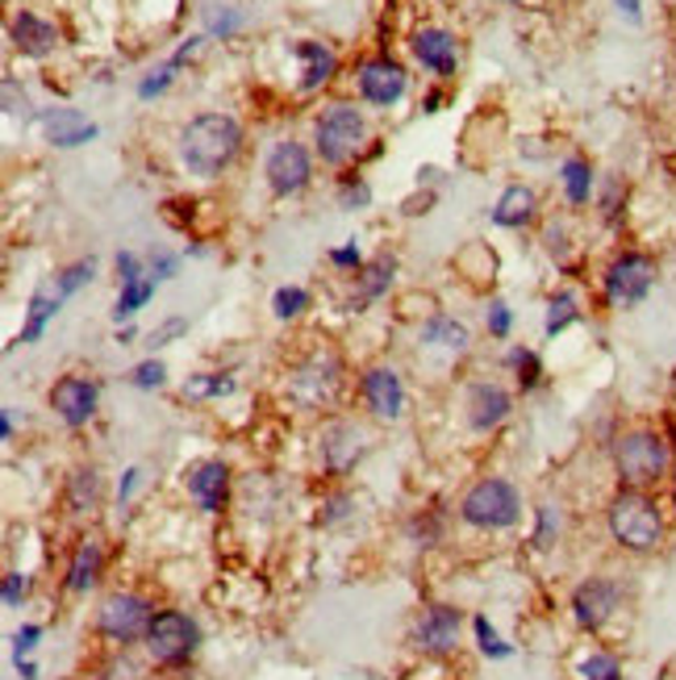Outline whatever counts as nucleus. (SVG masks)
<instances>
[{"label":"nucleus","mask_w":676,"mask_h":680,"mask_svg":"<svg viewBox=\"0 0 676 680\" xmlns=\"http://www.w3.org/2000/svg\"><path fill=\"white\" fill-rule=\"evenodd\" d=\"M460 626H464V614L455 605H426L422 618L413 623V647L422 656H451L460 647Z\"/></svg>","instance_id":"9b49d317"},{"label":"nucleus","mask_w":676,"mask_h":680,"mask_svg":"<svg viewBox=\"0 0 676 680\" xmlns=\"http://www.w3.org/2000/svg\"><path fill=\"white\" fill-rule=\"evenodd\" d=\"M506 363L514 368V376H518V384H522V393H530V389L543 384V360H539L530 347H514V351L506 355Z\"/></svg>","instance_id":"473e14b6"},{"label":"nucleus","mask_w":676,"mask_h":680,"mask_svg":"<svg viewBox=\"0 0 676 680\" xmlns=\"http://www.w3.org/2000/svg\"><path fill=\"white\" fill-rule=\"evenodd\" d=\"M293 55L300 59V93H318V88H326L338 76V55L326 42L300 39L293 46Z\"/></svg>","instance_id":"4be33fe9"},{"label":"nucleus","mask_w":676,"mask_h":680,"mask_svg":"<svg viewBox=\"0 0 676 680\" xmlns=\"http://www.w3.org/2000/svg\"><path fill=\"white\" fill-rule=\"evenodd\" d=\"M225 393H234V376L230 372H197V376L184 380V397L192 401H213L225 397Z\"/></svg>","instance_id":"2f4dec72"},{"label":"nucleus","mask_w":676,"mask_h":680,"mask_svg":"<svg viewBox=\"0 0 676 680\" xmlns=\"http://www.w3.org/2000/svg\"><path fill=\"white\" fill-rule=\"evenodd\" d=\"M363 447H368V438H363V431L359 426H351V422H335V426H326L321 431V468L326 472H351L359 464V455H363Z\"/></svg>","instance_id":"a211bd4d"},{"label":"nucleus","mask_w":676,"mask_h":680,"mask_svg":"<svg viewBox=\"0 0 676 680\" xmlns=\"http://www.w3.org/2000/svg\"><path fill=\"white\" fill-rule=\"evenodd\" d=\"M356 88L376 109H393L410 88V72L393 55H372L356 67Z\"/></svg>","instance_id":"9d476101"},{"label":"nucleus","mask_w":676,"mask_h":680,"mask_svg":"<svg viewBox=\"0 0 676 680\" xmlns=\"http://www.w3.org/2000/svg\"><path fill=\"white\" fill-rule=\"evenodd\" d=\"M485 321H488V334H493V339H509V330H514V314H509L506 301H488Z\"/></svg>","instance_id":"a18cd8bd"},{"label":"nucleus","mask_w":676,"mask_h":680,"mask_svg":"<svg viewBox=\"0 0 676 680\" xmlns=\"http://www.w3.org/2000/svg\"><path fill=\"white\" fill-rule=\"evenodd\" d=\"M0 435L13 438V414H9V410H0Z\"/></svg>","instance_id":"bf43d9fd"},{"label":"nucleus","mask_w":676,"mask_h":680,"mask_svg":"<svg viewBox=\"0 0 676 680\" xmlns=\"http://www.w3.org/2000/svg\"><path fill=\"white\" fill-rule=\"evenodd\" d=\"M472 630H476V642H480V651H485L488 660H509V656H514V647L501 642V635L488 626L485 614H476V618H472Z\"/></svg>","instance_id":"4c0bfd02"},{"label":"nucleus","mask_w":676,"mask_h":680,"mask_svg":"<svg viewBox=\"0 0 676 680\" xmlns=\"http://www.w3.org/2000/svg\"><path fill=\"white\" fill-rule=\"evenodd\" d=\"M560 184L568 205H589L593 201V189H598V176H593V163L584 155H572L560 163Z\"/></svg>","instance_id":"a878e982"},{"label":"nucleus","mask_w":676,"mask_h":680,"mask_svg":"<svg viewBox=\"0 0 676 680\" xmlns=\"http://www.w3.org/2000/svg\"><path fill=\"white\" fill-rule=\"evenodd\" d=\"M619 192H622V184L619 180H610V189H605V217H610V222L619 217Z\"/></svg>","instance_id":"4d7b16f0"},{"label":"nucleus","mask_w":676,"mask_h":680,"mask_svg":"<svg viewBox=\"0 0 676 680\" xmlns=\"http://www.w3.org/2000/svg\"><path fill=\"white\" fill-rule=\"evenodd\" d=\"M38 126H42V138L59 147V151H75V147H88L96 134V121L72 109V105H51V109H42L38 114Z\"/></svg>","instance_id":"f8f14e48"},{"label":"nucleus","mask_w":676,"mask_h":680,"mask_svg":"<svg viewBox=\"0 0 676 680\" xmlns=\"http://www.w3.org/2000/svg\"><path fill=\"white\" fill-rule=\"evenodd\" d=\"M413 59L434 72L439 79H451L455 76V67H460V46H455V34L443 30V25H426V30H418L410 42Z\"/></svg>","instance_id":"f3484780"},{"label":"nucleus","mask_w":676,"mask_h":680,"mask_svg":"<svg viewBox=\"0 0 676 680\" xmlns=\"http://www.w3.org/2000/svg\"><path fill=\"white\" fill-rule=\"evenodd\" d=\"M25 576H21V572H9V576H4V605H9V609H18L21 602H25Z\"/></svg>","instance_id":"3c124183"},{"label":"nucleus","mask_w":676,"mask_h":680,"mask_svg":"<svg viewBox=\"0 0 676 680\" xmlns=\"http://www.w3.org/2000/svg\"><path fill=\"white\" fill-rule=\"evenodd\" d=\"M543 243H547V251H551L556 259H560V255H568V234H563V226H547Z\"/></svg>","instance_id":"603ef678"},{"label":"nucleus","mask_w":676,"mask_h":680,"mask_svg":"<svg viewBox=\"0 0 676 680\" xmlns=\"http://www.w3.org/2000/svg\"><path fill=\"white\" fill-rule=\"evenodd\" d=\"M138 485H142V472H138V468H130V472L122 476V485H117V501L126 506V501H130V497H134V489H138Z\"/></svg>","instance_id":"5fc2aeb1"},{"label":"nucleus","mask_w":676,"mask_h":680,"mask_svg":"<svg viewBox=\"0 0 676 680\" xmlns=\"http://www.w3.org/2000/svg\"><path fill=\"white\" fill-rule=\"evenodd\" d=\"M652 288H656V259L643 251H622L601 276V293L614 309H635L647 301Z\"/></svg>","instance_id":"0eeeda50"},{"label":"nucleus","mask_w":676,"mask_h":680,"mask_svg":"<svg viewBox=\"0 0 676 680\" xmlns=\"http://www.w3.org/2000/svg\"><path fill=\"white\" fill-rule=\"evenodd\" d=\"M67 510L75 513V518H84V513H93L96 506H101V472L96 468H75L72 476H67Z\"/></svg>","instance_id":"cd10ccee"},{"label":"nucleus","mask_w":676,"mask_h":680,"mask_svg":"<svg viewBox=\"0 0 676 680\" xmlns=\"http://www.w3.org/2000/svg\"><path fill=\"white\" fill-rule=\"evenodd\" d=\"M93 276H96V259H80V264L63 267V272L55 276L59 297H63V301H67V297H75L84 284H93Z\"/></svg>","instance_id":"e433bc0d"},{"label":"nucleus","mask_w":676,"mask_h":680,"mask_svg":"<svg viewBox=\"0 0 676 680\" xmlns=\"http://www.w3.org/2000/svg\"><path fill=\"white\" fill-rule=\"evenodd\" d=\"M368 142V117L359 114L356 105L338 100L330 109H321V117L314 121V151L326 168H342L351 163Z\"/></svg>","instance_id":"20e7f679"},{"label":"nucleus","mask_w":676,"mask_h":680,"mask_svg":"<svg viewBox=\"0 0 676 680\" xmlns=\"http://www.w3.org/2000/svg\"><path fill=\"white\" fill-rule=\"evenodd\" d=\"M514 414V397H509L501 384H493V380H480V384H472L468 389V422L472 431H497L506 417Z\"/></svg>","instance_id":"aec40b11"},{"label":"nucleus","mask_w":676,"mask_h":680,"mask_svg":"<svg viewBox=\"0 0 676 680\" xmlns=\"http://www.w3.org/2000/svg\"><path fill=\"white\" fill-rule=\"evenodd\" d=\"M101 564H105V548H101V539L88 534V539H80V548H75L72 564H67V593H88L96 585V576H101Z\"/></svg>","instance_id":"393cba45"},{"label":"nucleus","mask_w":676,"mask_h":680,"mask_svg":"<svg viewBox=\"0 0 676 680\" xmlns=\"http://www.w3.org/2000/svg\"><path fill=\"white\" fill-rule=\"evenodd\" d=\"M556 534H560V513L556 506H539V530H535V548L543 551L556 543Z\"/></svg>","instance_id":"49530a36"},{"label":"nucleus","mask_w":676,"mask_h":680,"mask_svg":"<svg viewBox=\"0 0 676 680\" xmlns=\"http://www.w3.org/2000/svg\"><path fill=\"white\" fill-rule=\"evenodd\" d=\"M201 647V626L180 609H159L147 626V656L163 668H180L197 656Z\"/></svg>","instance_id":"423d86ee"},{"label":"nucleus","mask_w":676,"mask_h":680,"mask_svg":"<svg viewBox=\"0 0 676 680\" xmlns=\"http://www.w3.org/2000/svg\"><path fill=\"white\" fill-rule=\"evenodd\" d=\"M622 602V588L605 576H589L577 593H572V618L584 626V630H601V626L614 618V609Z\"/></svg>","instance_id":"4468645a"},{"label":"nucleus","mask_w":676,"mask_h":680,"mask_svg":"<svg viewBox=\"0 0 676 680\" xmlns=\"http://www.w3.org/2000/svg\"><path fill=\"white\" fill-rule=\"evenodd\" d=\"M506 4H526V0H506Z\"/></svg>","instance_id":"e2e57ef3"},{"label":"nucleus","mask_w":676,"mask_h":680,"mask_svg":"<svg viewBox=\"0 0 676 680\" xmlns=\"http://www.w3.org/2000/svg\"><path fill=\"white\" fill-rule=\"evenodd\" d=\"M338 376H342V363L335 355H314V360L293 372V397L305 405H326L335 397Z\"/></svg>","instance_id":"6ab92c4d"},{"label":"nucleus","mask_w":676,"mask_h":680,"mask_svg":"<svg viewBox=\"0 0 676 680\" xmlns=\"http://www.w3.org/2000/svg\"><path fill=\"white\" fill-rule=\"evenodd\" d=\"M130 384L134 389H142V393H150V389H163L168 384V368H163V360H142L138 368L130 372Z\"/></svg>","instance_id":"ea45409f"},{"label":"nucleus","mask_w":676,"mask_h":680,"mask_svg":"<svg viewBox=\"0 0 676 680\" xmlns=\"http://www.w3.org/2000/svg\"><path fill=\"white\" fill-rule=\"evenodd\" d=\"M581 680H622V663L610 651H593L581 660Z\"/></svg>","instance_id":"58836bf2"},{"label":"nucleus","mask_w":676,"mask_h":680,"mask_svg":"<svg viewBox=\"0 0 676 680\" xmlns=\"http://www.w3.org/2000/svg\"><path fill=\"white\" fill-rule=\"evenodd\" d=\"M155 288H159V280H155L150 272L138 284H126V288L117 293V305H113V321H117V326L134 321V314H138V309H142L150 297H155Z\"/></svg>","instance_id":"c756f323"},{"label":"nucleus","mask_w":676,"mask_h":680,"mask_svg":"<svg viewBox=\"0 0 676 680\" xmlns=\"http://www.w3.org/2000/svg\"><path fill=\"white\" fill-rule=\"evenodd\" d=\"M225 492H230V468L222 459H205L188 472V497L201 506V513H222Z\"/></svg>","instance_id":"412c9836"},{"label":"nucleus","mask_w":676,"mask_h":680,"mask_svg":"<svg viewBox=\"0 0 676 680\" xmlns=\"http://www.w3.org/2000/svg\"><path fill=\"white\" fill-rule=\"evenodd\" d=\"M539 217V196L530 184H509L501 196H497V205H493V226L501 230H522L530 226Z\"/></svg>","instance_id":"b1692460"},{"label":"nucleus","mask_w":676,"mask_h":680,"mask_svg":"<svg viewBox=\"0 0 676 680\" xmlns=\"http://www.w3.org/2000/svg\"><path fill=\"white\" fill-rule=\"evenodd\" d=\"M359 397H363V405L380 422H397V417L405 414V384H401L393 368H368L359 376Z\"/></svg>","instance_id":"ddd939ff"},{"label":"nucleus","mask_w":676,"mask_h":680,"mask_svg":"<svg viewBox=\"0 0 676 680\" xmlns=\"http://www.w3.org/2000/svg\"><path fill=\"white\" fill-rule=\"evenodd\" d=\"M155 618V609H150L147 597H138V593H113L101 602L96 609V630L113 642H134V639H147V626Z\"/></svg>","instance_id":"6e6552de"},{"label":"nucleus","mask_w":676,"mask_h":680,"mask_svg":"<svg viewBox=\"0 0 676 680\" xmlns=\"http://www.w3.org/2000/svg\"><path fill=\"white\" fill-rule=\"evenodd\" d=\"M673 480H676V426H673Z\"/></svg>","instance_id":"680f3d73"},{"label":"nucleus","mask_w":676,"mask_h":680,"mask_svg":"<svg viewBox=\"0 0 676 680\" xmlns=\"http://www.w3.org/2000/svg\"><path fill=\"white\" fill-rule=\"evenodd\" d=\"M96 401H101V389H96L88 376H63L55 380V389H51V405H55V414L80 431V426H88L96 417Z\"/></svg>","instance_id":"2eb2a0df"},{"label":"nucleus","mask_w":676,"mask_h":680,"mask_svg":"<svg viewBox=\"0 0 676 680\" xmlns=\"http://www.w3.org/2000/svg\"><path fill=\"white\" fill-rule=\"evenodd\" d=\"M188 334V318H168L163 326H155L147 334V347H150V355L159 351V347H168V342H176V339H184Z\"/></svg>","instance_id":"37998d69"},{"label":"nucleus","mask_w":676,"mask_h":680,"mask_svg":"<svg viewBox=\"0 0 676 680\" xmlns=\"http://www.w3.org/2000/svg\"><path fill=\"white\" fill-rule=\"evenodd\" d=\"M422 342L447 347V351H468V326L447 318V314H431L426 326H422Z\"/></svg>","instance_id":"c85d7f7f"},{"label":"nucleus","mask_w":676,"mask_h":680,"mask_svg":"<svg viewBox=\"0 0 676 680\" xmlns=\"http://www.w3.org/2000/svg\"><path fill=\"white\" fill-rule=\"evenodd\" d=\"M393 272H397L393 255H380L376 264L359 267V293L351 297V309H363V305L380 301V297L389 293V284H393Z\"/></svg>","instance_id":"bb28decb"},{"label":"nucleus","mask_w":676,"mask_h":680,"mask_svg":"<svg viewBox=\"0 0 676 680\" xmlns=\"http://www.w3.org/2000/svg\"><path fill=\"white\" fill-rule=\"evenodd\" d=\"M347 510H351V497H330V501H326V513H321V522L330 527V522H338V518H347Z\"/></svg>","instance_id":"864d4df0"},{"label":"nucleus","mask_w":676,"mask_h":680,"mask_svg":"<svg viewBox=\"0 0 676 680\" xmlns=\"http://www.w3.org/2000/svg\"><path fill=\"white\" fill-rule=\"evenodd\" d=\"M243 30V13L239 9H230V4H213L205 13V34L209 39H234Z\"/></svg>","instance_id":"f704fd0d"},{"label":"nucleus","mask_w":676,"mask_h":680,"mask_svg":"<svg viewBox=\"0 0 676 680\" xmlns=\"http://www.w3.org/2000/svg\"><path fill=\"white\" fill-rule=\"evenodd\" d=\"M18 668H21V680H38V668H34V660H21Z\"/></svg>","instance_id":"052dcab7"},{"label":"nucleus","mask_w":676,"mask_h":680,"mask_svg":"<svg viewBox=\"0 0 676 680\" xmlns=\"http://www.w3.org/2000/svg\"><path fill=\"white\" fill-rule=\"evenodd\" d=\"M460 518L476 530H509L518 527L522 518V497L518 489L501 480V476H488V480H476L464 501H460Z\"/></svg>","instance_id":"39448f33"},{"label":"nucleus","mask_w":676,"mask_h":680,"mask_svg":"<svg viewBox=\"0 0 676 680\" xmlns=\"http://www.w3.org/2000/svg\"><path fill=\"white\" fill-rule=\"evenodd\" d=\"M330 264L342 267V272H359V267H363V251H359L356 243H342L330 251Z\"/></svg>","instance_id":"8fccbe9b"},{"label":"nucleus","mask_w":676,"mask_h":680,"mask_svg":"<svg viewBox=\"0 0 676 680\" xmlns=\"http://www.w3.org/2000/svg\"><path fill=\"white\" fill-rule=\"evenodd\" d=\"M614 468L626 489H652L673 468V451L656 431H626L614 443Z\"/></svg>","instance_id":"7ed1b4c3"},{"label":"nucleus","mask_w":676,"mask_h":680,"mask_svg":"<svg viewBox=\"0 0 676 680\" xmlns=\"http://www.w3.org/2000/svg\"><path fill=\"white\" fill-rule=\"evenodd\" d=\"M176 72H180V63H171V59H163L155 72H147V76L138 79V100H155V96H163L176 84Z\"/></svg>","instance_id":"c9c22d12"},{"label":"nucleus","mask_w":676,"mask_h":680,"mask_svg":"<svg viewBox=\"0 0 676 680\" xmlns=\"http://www.w3.org/2000/svg\"><path fill=\"white\" fill-rule=\"evenodd\" d=\"M610 534L614 543L635 555H647L664 543V518H659L656 501L643 489H622L610 501Z\"/></svg>","instance_id":"f03ea898"},{"label":"nucleus","mask_w":676,"mask_h":680,"mask_svg":"<svg viewBox=\"0 0 676 680\" xmlns=\"http://www.w3.org/2000/svg\"><path fill=\"white\" fill-rule=\"evenodd\" d=\"M309 309V293L300 288V284H281L276 293H272V314L281 321H293V318H300Z\"/></svg>","instance_id":"72a5a7b5"},{"label":"nucleus","mask_w":676,"mask_h":680,"mask_svg":"<svg viewBox=\"0 0 676 680\" xmlns=\"http://www.w3.org/2000/svg\"><path fill=\"white\" fill-rule=\"evenodd\" d=\"M263 176H267V189L276 196H297L314 180V155L305 151L297 138H284L263 159Z\"/></svg>","instance_id":"1a4fd4ad"},{"label":"nucleus","mask_w":676,"mask_h":680,"mask_svg":"<svg viewBox=\"0 0 676 680\" xmlns=\"http://www.w3.org/2000/svg\"><path fill=\"white\" fill-rule=\"evenodd\" d=\"M368 201H372V189H368L363 176H342L338 180V205L342 209H363Z\"/></svg>","instance_id":"a19ab883"},{"label":"nucleus","mask_w":676,"mask_h":680,"mask_svg":"<svg viewBox=\"0 0 676 680\" xmlns=\"http://www.w3.org/2000/svg\"><path fill=\"white\" fill-rule=\"evenodd\" d=\"M243 151V126L230 114H201L180 130V163L197 180H218Z\"/></svg>","instance_id":"f257e3e1"},{"label":"nucleus","mask_w":676,"mask_h":680,"mask_svg":"<svg viewBox=\"0 0 676 680\" xmlns=\"http://www.w3.org/2000/svg\"><path fill=\"white\" fill-rule=\"evenodd\" d=\"M9 42H13L25 59H46L59 51V25L55 21H46L42 13L18 9V13L9 18Z\"/></svg>","instance_id":"dca6fc26"},{"label":"nucleus","mask_w":676,"mask_h":680,"mask_svg":"<svg viewBox=\"0 0 676 680\" xmlns=\"http://www.w3.org/2000/svg\"><path fill=\"white\" fill-rule=\"evenodd\" d=\"M147 272L155 280H176V276H180V255H171V251H150Z\"/></svg>","instance_id":"de8ad7c7"},{"label":"nucleus","mask_w":676,"mask_h":680,"mask_svg":"<svg viewBox=\"0 0 676 680\" xmlns=\"http://www.w3.org/2000/svg\"><path fill=\"white\" fill-rule=\"evenodd\" d=\"M38 639H42V626H34V623L21 626L18 635H13V660H18V663L30 660V651L38 647Z\"/></svg>","instance_id":"09e8293b"},{"label":"nucleus","mask_w":676,"mask_h":680,"mask_svg":"<svg viewBox=\"0 0 676 680\" xmlns=\"http://www.w3.org/2000/svg\"><path fill=\"white\" fill-rule=\"evenodd\" d=\"M572 321H581V305H577V293H556L551 301H547V339H560L563 330L572 326Z\"/></svg>","instance_id":"7c9ffc66"},{"label":"nucleus","mask_w":676,"mask_h":680,"mask_svg":"<svg viewBox=\"0 0 676 680\" xmlns=\"http://www.w3.org/2000/svg\"><path fill=\"white\" fill-rule=\"evenodd\" d=\"M63 309V297H59V288H51V284H38L34 293H30V305H25V326H21V334L13 342H9V351L13 347H30V342H38L42 334H46V326L55 321V314Z\"/></svg>","instance_id":"5701e85b"},{"label":"nucleus","mask_w":676,"mask_h":680,"mask_svg":"<svg viewBox=\"0 0 676 680\" xmlns=\"http://www.w3.org/2000/svg\"><path fill=\"white\" fill-rule=\"evenodd\" d=\"M113 267H117V280H122V288H126V284H138L142 276H147V264H142V255H134V251H117Z\"/></svg>","instance_id":"c03bdc74"},{"label":"nucleus","mask_w":676,"mask_h":680,"mask_svg":"<svg viewBox=\"0 0 676 680\" xmlns=\"http://www.w3.org/2000/svg\"><path fill=\"white\" fill-rule=\"evenodd\" d=\"M443 100H447V93H443V88H431V93L422 96V114H439Z\"/></svg>","instance_id":"13d9d810"},{"label":"nucleus","mask_w":676,"mask_h":680,"mask_svg":"<svg viewBox=\"0 0 676 680\" xmlns=\"http://www.w3.org/2000/svg\"><path fill=\"white\" fill-rule=\"evenodd\" d=\"M614 9H619V13L631 21V25H638V21H643V0H614Z\"/></svg>","instance_id":"6e6d98bb"},{"label":"nucleus","mask_w":676,"mask_h":680,"mask_svg":"<svg viewBox=\"0 0 676 680\" xmlns=\"http://www.w3.org/2000/svg\"><path fill=\"white\" fill-rule=\"evenodd\" d=\"M0 105H4L9 117H30V96H25V88L13 76L0 79Z\"/></svg>","instance_id":"79ce46f5"}]
</instances>
